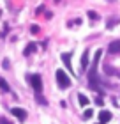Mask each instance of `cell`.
Instances as JSON below:
<instances>
[{"instance_id":"1","label":"cell","mask_w":120,"mask_h":124,"mask_svg":"<svg viewBox=\"0 0 120 124\" xmlns=\"http://www.w3.org/2000/svg\"><path fill=\"white\" fill-rule=\"evenodd\" d=\"M56 83H58V87H60V89H67V87H71V80H69V76H67V73H65V71H62V69L56 71Z\"/></svg>"},{"instance_id":"2","label":"cell","mask_w":120,"mask_h":124,"mask_svg":"<svg viewBox=\"0 0 120 124\" xmlns=\"http://www.w3.org/2000/svg\"><path fill=\"white\" fill-rule=\"evenodd\" d=\"M101 55H102V52H101V50H97V52H95V59H94V62H92V67L88 69V80H90V83H92L95 78H97L95 73H97V64H99Z\"/></svg>"},{"instance_id":"3","label":"cell","mask_w":120,"mask_h":124,"mask_svg":"<svg viewBox=\"0 0 120 124\" xmlns=\"http://www.w3.org/2000/svg\"><path fill=\"white\" fill-rule=\"evenodd\" d=\"M30 83H32V87H34V91H35V92H41L42 91V80H41V76H39V75H32L30 76Z\"/></svg>"},{"instance_id":"4","label":"cell","mask_w":120,"mask_h":124,"mask_svg":"<svg viewBox=\"0 0 120 124\" xmlns=\"http://www.w3.org/2000/svg\"><path fill=\"white\" fill-rule=\"evenodd\" d=\"M108 52L110 53H120V39L111 41L110 44H108Z\"/></svg>"},{"instance_id":"5","label":"cell","mask_w":120,"mask_h":124,"mask_svg":"<svg viewBox=\"0 0 120 124\" xmlns=\"http://www.w3.org/2000/svg\"><path fill=\"white\" fill-rule=\"evenodd\" d=\"M11 114H13L14 117H18L20 121H25L27 119V112L23 108H13V110H11Z\"/></svg>"},{"instance_id":"6","label":"cell","mask_w":120,"mask_h":124,"mask_svg":"<svg viewBox=\"0 0 120 124\" xmlns=\"http://www.w3.org/2000/svg\"><path fill=\"white\" fill-rule=\"evenodd\" d=\"M108 121H111V114L108 110H101L99 112V122L101 124H106Z\"/></svg>"},{"instance_id":"7","label":"cell","mask_w":120,"mask_h":124,"mask_svg":"<svg viewBox=\"0 0 120 124\" xmlns=\"http://www.w3.org/2000/svg\"><path fill=\"white\" fill-rule=\"evenodd\" d=\"M81 71H87L88 69V50H85L83 55H81Z\"/></svg>"},{"instance_id":"8","label":"cell","mask_w":120,"mask_h":124,"mask_svg":"<svg viewBox=\"0 0 120 124\" xmlns=\"http://www.w3.org/2000/svg\"><path fill=\"white\" fill-rule=\"evenodd\" d=\"M62 60L65 62L67 69H69V71L72 73V67H71V53H62Z\"/></svg>"},{"instance_id":"9","label":"cell","mask_w":120,"mask_h":124,"mask_svg":"<svg viewBox=\"0 0 120 124\" xmlns=\"http://www.w3.org/2000/svg\"><path fill=\"white\" fill-rule=\"evenodd\" d=\"M0 89H2L4 92H11V87H9V83L5 82V78L0 76Z\"/></svg>"},{"instance_id":"10","label":"cell","mask_w":120,"mask_h":124,"mask_svg":"<svg viewBox=\"0 0 120 124\" xmlns=\"http://www.w3.org/2000/svg\"><path fill=\"white\" fill-rule=\"evenodd\" d=\"M79 105H83V106H87L88 103H90V101H88V98H87V96H85V94H79Z\"/></svg>"},{"instance_id":"11","label":"cell","mask_w":120,"mask_h":124,"mask_svg":"<svg viewBox=\"0 0 120 124\" xmlns=\"http://www.w3.org/2000/svg\"><path fill=\"white\" fill-rule=\"evenodd\" d=\"M92 115H94V110L92 108H87V110H85V114H83V119H90Z\"/></svg>"},{"instance_id":"12","label":"cell","mask_w":120,"mask_h":124,"mask_svg":"<svg viewBox=\"0 0 120 124\" xmlns=\"http://www.w3.org/2000/svg\"><path fill=\"white\" fill-rule=\"evenodd\" d=\"M34 50H35V44H34V43H30V44L27 46V50H25V55H30V53L34 52Z\"/></svg>"},{"instance_id":"13","label":"cell","mask_w":120,"mask_h":124,"mask_svg":"<svg viewBox=\"0 0 120 124\" xmlns=\"http://www.w3.org/2000/svg\"><path fill=\"white\" fill-rule=\"evenodd\" d=\"M117 23H118V20H117V18H113V20H108V21H106V27H108V29H110V27L117 25Z\"/></svg>"},{"instance_id":"14","label":"cell","mask_w":120,"mask_h":124,"mask_svg":"<svg viewBox=\"0 0 120 124\" xmlns=\"http://www.w3.org/2000/svg\"><path fill=\"white\" fill-rule=\"evenodd\" d=\"M104 71L108 73V75H113V73H115V69H113V67H110V66H106V67H104Z\"/></svg>"},{"instance_id":"15","label":"cell","mask_w":120,"mask_h":124,"mask_svg":"<svg viewBox=\"0 0 120 124\" xmlns=\"http://www.w3.org/2000/svg\"><path fill=\"white\" fill-rule=\"evenodd\" d=\"M88 16H90L92 20H97V18H99V14H97V13H94V11H90V13H88Z\"/></svg>"},{"instance_id":"16","label":"cell","mask_w":120,"mask_h":124,"mask_svg":"<svg viewBox=\"0 0 120 124\" xmlns=\"http://www.w3.org/2000/svg\"><path fill=\"white\" fill-rule=\"evenodd\" d=\"M30 30H32V34H37V32H39V27H37V25H34Z\"/></svg>"},{"instance_id":"17","label":"cell","mask_w":120,"mask_h":124,"mask_svg":"<svg viewBox=\"0 0 120 124\" xmlns=\"http://www.w3.org/2000/svg\"><path fill=\"white\" fill-rule=\"evenodd\" d=\"M0 124H11V122H9L7 119H0Z\"/></svg>"},{"instance_id":"18","label":"cell","mask_w":120,"mask_h":124,"mask_svg":"<svg viewBox=\"0 0 120 124\" xmlns=\"http://www.w3.org/2000/svg\"><path fill=\"white\" fill-rule=\"evenodd\" d=\"M0 14H2V13H0Z\"/></svg>"}]
</instances>
